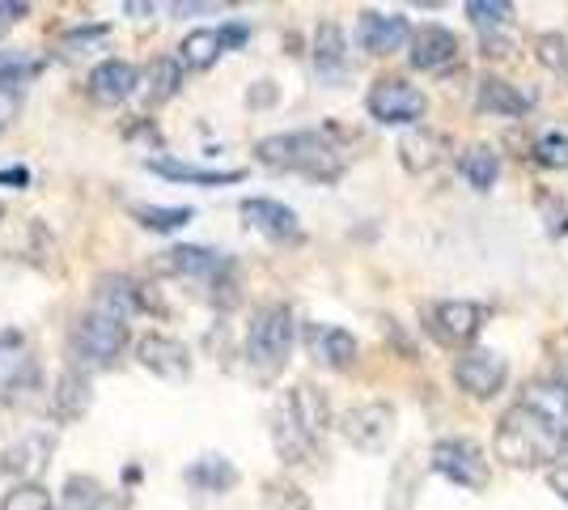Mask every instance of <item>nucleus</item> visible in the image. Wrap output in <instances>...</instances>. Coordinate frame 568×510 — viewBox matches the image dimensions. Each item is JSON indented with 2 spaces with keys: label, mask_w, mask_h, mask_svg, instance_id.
Returning <instances> with one entry per match:
<instances>
[{
  "label": "nucleus",
  "mask_w": 568,
  "mask_h": 510,
  "mask_svg": "<svg viewBox=\"0 0 568 510\" xmlns=\"http://www.w3.org/2000/svg\"><path fill=\"white\" fill-rule=\"evenodd\" d=\"M255 158L272 170H293L314 183H335L344 174V149L323 128H297V132H272L255 141Z\"/></svg>",
  "instance_id": "1"
},
{
  "label": "nucleus",
  "mask_w": 568,
  "mask_h": 510,
  "mask_svg": "<svg viewBox=\"0 0 568 510\" xmlns=\"http://www.w3.org/2000/svg\"><path fill=\"white\" fill-rule=\"evenodd\" d=\"M565 438L526 404H509L497 421V460L509 468H556L565 456Z\"/></svg>",
  "instance_id": "2"
},
{
  "label": "nucleus",
  "mask_w": 568,
  "mask_h": 510,
  "mask_svg": "<svg viewBox=\"0 0 568 510\" xmlns=\"http://www.w3.org/2000/svg\"><path fill=\"white\" fill-rule=\"evenodd\" d=\"M128 340H132V332H128V323H123V319L90 307L85 316L72 319V328H69L72 370H85V374H94V370H111V366L123 358Z\"/></svg>",
  "instance_id": "3"
},
{
  "label": "nucleus",
  "mask_w": 568,
  "mask_h": 510,
  "mask_svg": "<svg viewBox=\"0 0 568 510\" xmlns=\"http://www.w3.org/2000/svg\"><path fill=\"white\" fill-rule=\"evenodd\" d=\"M293 340H297L293 307L267 302L251 316V328H246V362L255 366L260 374H276L288 362V353H293Z\"/></svg>",
  "instance_id": "4"
},
{
  "label": "nucleus",
  "mask_w": 568,
  "mask_h": 510,
  "mask_svg": "<svg viewBox=\"0 0 568 510\" xmlns=\"http://www.w3.org/2000/svg\"><path fill=\"white\" fill-rule=\"evenodd\" d=\"M365 111L386 128H420L428 116V94L407 77H378L365 94Z\"/></svg>",
  "instance_id": "5"
},
{
  "label": "nucleus",
  "mask_w": 568,
  "mask_h": 510,
  "mask_svg": "<svg viewBox=\"0 0 568 510\" xmlns=\"http://www.w3.org/2000/svg\"><path fill=\"white\" fill-rule=\"evenodd\" d=\"M428 463L437 477L454 481L458 489H488L493 481V463L484 456V447L471 442V438H437L433 451H428Z\"/></svg>",
  "instance_id": "6"
},
{
  "label": "nucleus",
  "mask_w": 568,
  "mask_h": 510,
  "mask_svg": "<svg viewBox=\"0 0 568 510\" xmlns=\"http://www.w3.org/2000/svg\"><path fill=\"white\" fill-rule=\"evenodd\" d=\"M484 323H488V307L463 302V298L437 302L425 319L428 337L437 340V344H446V349H463V353H467V344L484 332Z\"/></svg>",
  "instance_id": "7"
},
{
  "label": "nucleus",
  "mask_w": 568,
  "mask_h": 510,
  "mask_svg": "<svg viewBox=\"0 0 568 510\" xmlns=\"http://www.w3.org/2000/svg\"><path fill=\"white\" fill-rule=\"evenodd\" d=\"M55 430H26L18 434L4 451H0V472L13 481V486H22V481H39V472L51 463L55 456Z\"/></svg>",
  "instance_id": "8"
},
{
  "label": "nucleus",
  "mask_w": 568,
  "mask_h": 510,
  "mask_svg": "<svg viewBox=\"0 0 568 510\" xmlns=\"http://www.w3.org/2000/svg\"><path fill=\"white\" fill-rule=\"evenodd\" d=\"M339 430H344V438L353 442L356 451H382L395 434V404H386V400L353 404L348 413L339 417Z\"/></svg>",
  "instance_id": "9"
},
{
  "label": "nucleus",
  "mask_w": 568,
  "mask_h": 510,
  "mask_svg": "<svg viewBox=\"0 0 568 510\" xmlns=\"http://www.w3.org/2000/svg\"><path fill=\"white\" fill-rule=\"evenodd\" d=\"M94 307L128 323V319L153 311V293L128 272H102V277H94Z\"/></svg>",
  "instance_id": "10"
},
{
  "label": "nucleus",
  "mask_w": 568,
  "mask_h": 510,
  "mask_svg": "<svg viewBox=\"0 0 568 510\" xmlns=\"http://www.w3.org/2000/svg\"><path fill=\"white\" fill-rule=\"evenodd\" d=\"M509 379V362L493 349H467L454 362V383L467 391L471 400H493Z\"/></svg>",
  "instance_id": "11"
},
{
  "label": "nucleus",
  "mask_w": 568,
  "mask_h": 510,
  "mask_svg": "<svg viewBox=\"0 0 568 510\" xmlns=\"http://www.w3.org/2000/svg\"><path fill=\"white\" fill-rule=\"evenodd\" d=\"M412 22L403 18V13H378V9H365L361 18H356V43L361 51H369V56H395L412 43Z\"/></svg>",
  "instance_id": "12"
},
{
  "label": "nucleus",
  "mask_w": 568,
  "mask_h": 510,
  "mask_svg": "<svg viewBox=\"0 0 568 510\" xmlns=\"http://www.w3.org/2000/svg\"><path fill=\"white\" fill-rule=\"evenodd\" d=\"M237 209H242L246 226L260 230L263 239H272V243H302V221L281 200H272V196H246Z\"/></svg>",
  "instance_id": "13"
},
{
  "label": "nucleus",
  "mask_w": 568,
  "mask_h": 510,
  "mask_svg": "<svg viewBox=\"0 0 568 510\" xmlns=\"http://www.w3.org/2000/svg\"><path fill=\"white\" fill-rule=\"evenodd\" d=\"M136 362L141 370L166 379V383H179L191 374V353L179 337H166V332H149V337L136 340Z\"/></svg>",
  "instance_id": "14"
},
{
  "label": "nucleus",
  "mask_w": 568,
  "mask_h": 510,
  "mask_svg": "<svg viewBox=\"0 0 568 510\" xmlns=\"http://www.w3.org/2000/svg\"><path fill=\"white\" fill-rule=\"evenodd\" d=\"M39 383V366L18 328H0V396H18Z\"/></svg>",
  "instance_id": "15"
},
{
  "label": "nucleus",
  "mask_w": 568,
  "mask_h": 510,
  "mask_svg": "<svg viewBox=\"0 0 568 510\" xmlns=\"http://www.w3.org/2000/svg\"><path fill=\"white\" fill-rule=\"evenodd\" d=\"M458 51L463 48H458V34H454V30L428 22L412 34L407 60H412V69H420V73H442V69H450L454 60H458Z\"/></svg>",
  "instance_id": "16"
},
{
  "label": "nucleus",
  "mask_w": 568,
  "mask_h": 510,
  "mask_svg": "<svg viewBox=\"0 0 568 510\" xmlns=\"http://www.w3.org/2000/svg\"><path fill=\"white\" fill-rule=\"evenodd\" d=\"M136 86H141V73H136L128 60H115V56L94 64L90 77H85V94L94 98V102H102V107L128 102V98L136 94Z\"/></svg>",
  "instance_id": "17"
},
{
  "label": "nucleus",
  "mask_w": 568,
  "mask_h": 510,
  "mask_svg": "<svg viewBox=\"0 0 568 510\" xmlns=\"http://www.w3.org/2000/svg\"><path fill=\"white\" fill-rule=\"evenodd\" d=\"M310 60H314V73L323 86H339L348 77V39L335 22H318L314 26V48H310Z\"/></svg>",
  "instance_id": "18"
},
{
  "label": "nucleus",
  "mask_w": 568,
  "mask_h": 510,
  "mask_svg": "<svg viewBox=\"0 0 568 510\" xmlns=\"http://www.w3.org/2000/svg\"><path fill=\"white\" fill-rule=\"evenodd\" d=\"M306 344L314 353V362L327 366V370H348L361 353V344L348 328H335V323H310L306 328Z\"/></svg>",
  "instance_id": "19"
},
{
  "label": "nucleus",
  "mask_w": 568,
  "mask_h": 510,
  "mask_svg": "<svg viewBox=\"0 0 568 510\" xmlns=\"http://www.w3.org/2000/svg\"><path fill=\"white\" fill-rule=\"evenodd\" d=\"M144 167L153 174H162L170 183H191V188H225V183H242L246 170H216V167H195V162H179V158H162V153H149Z\"/></svg>",
  "instance_id": "20"
},
{
  "label": "nucleus",
  "mask_w": 568,
  "mask_h": 510,
  "mask_svg": "<svg viewBox=\"0 0 568 510\" xmlns=\"http://www.w3.org/2000/svg\"><path fill=\"white\" fill-rule=\"evenodd\" d=\"M51 400V413L55 421H77V417L90 413V404H94V388H90V374L85 370H60L55 374V383L48 391Z\"/></svg>",
  "instance_id": "21"
},
{
  "label": "nucleus",
  "mask_w": 568,
  "mask_h": 510,
  "mask_svg": "<svg viewBox=\"0 0 568 510\" xmlns=\"http://www.w3.org/2000/svg\"><path fill=\"white\" fill-rule=\"evenodd\" d=\"M281 404L288 409V417H293V421L314 438V442H323V434L332 430V404H327V396H323L318 388L297 383V388L284 396Z\"/></svg>",
  "instance_id": "22"
},
{
  "label": "nucleus",
  "mask_w": 568,
  "mask_h": 510,
  "mask_svg": "<svg viewBox=\"0 0 568 510\" xmlns=\"http://www.w3.org/2000/svg\"><path fill=\"white\" fill-rule=\"evenodd\" d=\"M450 153V141L437 128H407V137L399 141V162L412 174H428L433 167H442V158Z\"/></svg>",
  "instance_id": "23"
},
{
  "label": "nucleus",
  "mask_w": 568,
  "mask_h": 510,
  "mask_svg": "<svg viewBox=\"0 0 568 510\" xmlns=\"http://www.w3.org/2000/svg\"><path fill=\"white\" fill-rule=\"evenodd\" d=\"M475 107H479L484 116H497V120H518V116H526V111L535 107V98H526L518 86H509V81H500V77H479V86H475Z\"/></svg>",
  "instance_id": "24"
},
{
  "label": "nucleus",
  "mask_w": 568,
  "mask_h": 510,
  "mask_svg": "<svg viewBox=\"0 0 568 510\" xmlns=\"http://www.w3.org/2000/svg\"><path fill=\"white\" fill-rule=\"evenodd\" d=\"M162 264H166L170 272H179V277H204V281H216L234 260H230L225 251H213V247L183 243V247H170Z\"/></svg>",
  "instance_id": "25"
},
{
  "label": "nucleus",
  "mask_w": 568,
  "mask_h": 510,
  "mask_svg": "<svg viewBox=\"0 0 568 510\" xmlns=\"http://www.w3.org/2000/svg\"><path fill=\"white\" fill-rule=\"evenodd\" d=\"M521 404H526V409H535V413L544 417L547 426L568 442V388L565 383H556V379H539V383H530V388L521 391Z\"/></svg>",
  "instance_id": "26"
},
{
  "label": "nucleus",
  "mask_w": 568,
  "mask_h": 510,
  "mask_svg": "<svg viewBox=\"0 0 568 510\" xmlns=\"http://www.w3.org/2000/svg\"><path fill=\"white\" fill-rule=\"evenodd\" d=\"M272 447H276V456H281L288 468H293V463H310L314 456H318V442L288 417L284 404L272 413Z\"/></svg>",
  "instance_id": "27"
},
{
  "label": "nucleus",
  "mask_w": 568,
  "mask_h": 510,
  "mask_svg": "<svg viewBox=\"0 0 568 510\" xmlns=\"http://www.w3.org/2000/svg\"><path fill=\"white\" fill-rule=\"evenodd\" d=\"M179 64L187 69V73H209L216 60L225 56V39H221V26H200V30H191L183 34V43H179Z\"/></svg>",
  "instance_id": "28"
},
{
  "label": "nucleus",
  "mask_w": 568,
  "mask_h": 510,
  "mask_svg": "<svg viewBox=\"0 0 568 510\" xmlns=\"http://www.w3.org/2000/svg\"><path fill=\"white\" fill-rule=\"evenodd\" d=\"M183 481H187L195 493H213V498H221V493H230V489L237 486V468L225 460V456H200V460L183 472Z\"/></svg>",
  "instance_id": "29"
},
{
  "label": "nucleus",
  "mask_w": 568,
  "mask_h": 510,
  "mask_svg": "<svg viewBox=\"0 0 568 510\" xmlns=\"http://www.w3.org/2000/svg\"><path fill=\"white\" fill-rule=\"evenodd\" d=\"M60 510H119V498L98 477L72 472L64 489H60Z\"/></svg>",
  "instance_id": "30"
},
{
  "label": "nucleus",
  "mask_w": 568,
  "mask_h": 510,
  "mask_svg": "<svg viewBox=\"0 0 568 510\" xmlns=\"http://www.w3.org/2000/svg\"><path fill=\"white\" fill-rule=\"evenodd\" d=\"M183 64L179 56H158L149 69H144V94H149V107H162L170 98L183 90Z\"/></svg>",
  "instance_id": "31"
},
{
  "label": "nucleus",
  "mask_w": 568,
  "mask_h": 510,
  "mask_svg": "<svg viewBox=\"0 0 568 510\" xmlns=\"http://www.w3.org/2000/svg\"><path fill=\"white\" fill-rule=\"evenodd\" d=\"M458 174L471 183L475 192H488L500 174V158L493 146H471L458 153Z\"/></svg>",
  "instance_id": "32"
},
{
  "label": "nucleus",
  "mask_w": 568,
  "mask_h": 510,
  "mask_svg": "<svg viewBox=\"0 0 568 510\" xmlns=\"http://www.w3.org/2000/svg\"><path fill=\"white\" fill-rule=\"evenodd\" d=\"M132 218L153 234H174L195 218V209H187V204H132Z\"/></svg>",
  "instance_id": "33"
},
{
  "label": "nucleus",
  "mask_w": 568,
  "mask_h": 510,
  "mask_svg": "<svg viewBox=\"0 0 568 510\" xmlns=\"http://www.w3.org/2000/svg\"><path fill=\"white\" fill-rule=\"evenodd\" d=\"M111 43V26H72L69 34H60V43L55 51L64 56V60H77V56H94Z\"/></svg>",
  "instance_id": "34"
},
{
  "label": "nucleus",
  "mask_w": 568,
  "mask_h": 510,
  "mask_svg": "<svg viewBox=\"0 0 568 510\" xmlns=\"http://www.w3.org/2000/svg\"><path fill=\"white\" fill-rule=\"evenodd\" d=\"M467 18L479 26V34L509 30V22H514V4H509V0H467Z\"/></svg>",
  "instance_id": "35"
},
{
  "label": "nucleus",
  "mask_w": 568,
  "mask_h": 510,
  "mask_svg": "<svg viewBox=\"0 0 568 510\" xmlns=\"http://www.w3.org/2000/svg\"><path fill=\"white\" fill-rule=\"evenodd\" d=\"M530 158L547 170H565L568 167V132L560 128H547L535 137V146H530Z\"/></svg>",
  "instance_id": "36"
},
{
  "label": "nucleus",
  "mask_w": 568,
  "mask_h": 510,
  "mask_svg": "<svg viewBox=\"0 0 568 510\" xmlns=\"http://www.w3.org/2000/svg\"><path fill=\"white\" fill-rule=\"evenodd\" d=\"M0 510H55V498L48 486L22 481V486H9V493L0 498Z\"/></svg>",
  "instance_id": "37"
},
{
  "label": "nucleus",
  "mask_w": 568,
  "mask_h": 510,
  "mask_svg": "<svg viewBox=\"0 0 568 510\" xmlns=\"http://www.w3.org/2000/svg\"><path fill=\"white\" fill-rule=\"evenodd\" d=\"M34 73H39V60L34 56H26V51H0V86L22 90Z\"/></svg>",
  "instance_id": "38"
},
{
  "label": "nucleus",
  "mask_w": 568,
  "mask_h": 510,
  "mask_svg": "<svg viewBox=\"0 0 568 510\" xmlns=\"http://www.w3.org/2000/svg\"><path fill=\"white\" fill-rule=\"evenodd\" d=\"M535 56H539V64L551 69V73H568V39L565 34H539L535 39Z\"/></svg>",
  "instance_id": "39"
},
{
  "label": "nucleus",
  "mask_w": 568,
  "mask_h": 510,
  "mask_svg": "<svg viewBox=\"0 0 568 510\" xmlns=\"http://www.w3.org/2000/svg\"><path fill=\"white\" fill-rule=\"evenodd\" d=\"M479 48H484L488 60H509V56L518 51V43H514L509 30H493V34H479Z\"/></svg>",
  "instance_id": "40"
},
{
  "label": "nucleus",
  "mask_w": 568,
  "mask_h": 510,
  "mask_svg": "<svg viewBox=\"0 0 568 510\" xmlns=\"http://www.w3.org/2000/svg\"><path fill=\"white\" fill-rule=\"evenodd\" d=\"M18 111H22V90H13V86H0V132L9 128V123L18 120Z\"/></svg>",
  "instance_id": "41"
},
{
  "label": "nucleus",
  "mask_w": 568,
  "mask_h": 510,
  "mask_svg": "<svg viewBox=\"0 0 568 510\" xmlns=\"http://www.w3.org/2000/svg\"><path fill=\"white\" fill-rule=\"evenodd\" d=\"M26 13H30V4H26V0H0V34H4V30H13Z\"/></svg>",
  "instance_id": "42"
},
{
  "label": "nucleus",
  "mask_w": 568,
  "mask_h": 510,
  "mask_svg": "<svg viewBox=\"0 0 568 510\" xmlns=\"http://www.w3.org/2000/svg\"><path fill=\"white\" fill-rule=\"evenodd\" d=\"M221 39H225V51L242 48V43L251 39V26H246V22H225V26H221Z\"/></svg>",
  "instance_id": "43"
},
{
  "label": "nucleus",
  "mask_w": 568,
  "mask_h": 510,
  "mask_svg": "<svg viewBox=\"0 0 568 510\" xmlns=\"http://www.w3.org/2000/svg\"><path fill=\"white\" fill-rule=\"evenodd\" d=\"M547 481H551V489L560 493L568 502V463H556V468H547Z\"/></svg>",
  "instance_id": "44"
},
{
  "label": "nucleus",
  "mask_w": 568,
  "mask_h": 510,
  "mask_svg": "<svg viewBox=\"0 0 568 510\" xmlns=\"http://www.w3.org/2000/svg\"><path fill=\"white\" fill-rule=\"evenodd\" d=\"M255 86H260V90H251L246 102H251V107H267V102L276 98V86H272V81H255Z\"/></svg>",
  "instance_id": "45"
},
{
  "label": "nucleus",
  "mask_w": 568,
  "mask_h": 510,
  "mask_svg": "<svg viewBox=\"0 0 568 510\" xmlns=\"http://www.w3.org/2000/svg\"><path fill=\"white\" fill-rule=\"evenodd\" d=\"M174 13H216V4H174Z\"/></svg>",
  "instance_id": "46"
},
{
  "label": "nucleus",
  "mask_w": 568,
  "mask_h": 510,
  "mask_svg": "<svg viewBox=\"0 0 568 510\" xmlns=\"http://www.w3.org/2000/svg\"><path fill=\"white\" fill-rule=\"evenodd\" d=\"M556 383H565V388H568V358L560 362V374H556Z\"/></svg>",
  "instance_id": "47"
}]
</instances>
